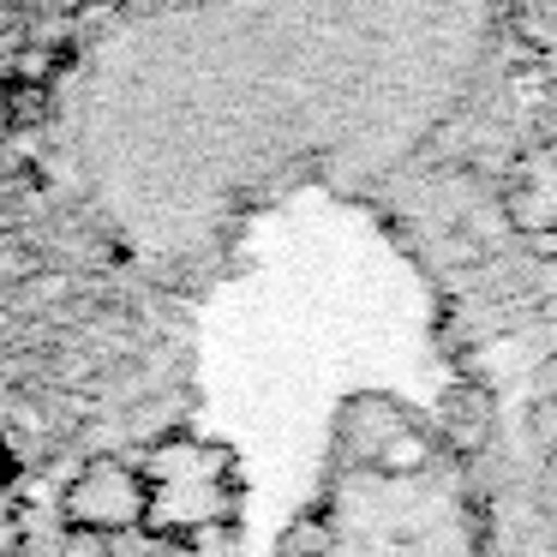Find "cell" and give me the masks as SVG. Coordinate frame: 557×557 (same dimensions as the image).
<instances>
[{
  "instance_id": "obj_5",
  "label": "cell",
  "mask_w": 557,
  "mask_h": 557,
  "mask_svg": "<svg viewBox=\"0 0 557 557\" xmlns=\"http://www.w3.org/2000/svg\"><path fill=\"white\" fill-rule=\"evenodd\" d=\"M516 25L528 49L540 54V66L557 78V0H516Z\"/></svg>"
},
{
  "instance_id": "obj_1",
  "label": "cell",
  "mask_w": 557,
  "mask_h": 557,
  "mask_svg": "<svg viewBox=\"0 0 557 557\" xmlns=\"http://www.w3.org/2000/svg\"><path fill=\"white\" fill-rule=\"evenodd\" d=\"M504 0H121L7 102L30 169L193 306L270 205L372 198L468 114Z\"/></svg>"
},
{
  "instance_id": "obj_6",
  "label": "cell",
  "mask_w": 557,
  "mask_h": 557,
  "mask_svg": "<svg viewBox=\"0 0 557 557\" xmlns=\"http://www.w3.org/2000/svg\"><path fill=\"white\" fill-rule=\"evenodd\" d=\"M42 18H54V25H66V18H85V13H102V7H121V0H30Z\"/></svg>"
},
{
  "instance_id": "obj_3",
  "label": "cell",
  "mask_w": 557,
  "mask_h": 557,
  "mask_svg": "<svg viewBox=\"0 0 557 557\" xmlns=\"http://www.w3.org/2000/svg\"><path fill=\"white\" fill-rule=\"evenodd\" d=\"M145 485L150 516L145 528L157 533H198L210 521L234 516V456L222 444H193V437H157L145 449Z\"/></svg>"
},
{
  "instance_id": "obj_4",
  "label": "cell",
  "mask_w": 557,
  "mask_h": 557,
  "mask_svg": "<svg viewBox=\"0 0 557 557\" xmlns=\"http://www.w3.org/2000/svg\"><path fill=\"white\" fill-rule=\"evenodd\" d=\"M145 516H150V485L138 456H97L54 485V521L66 533L114 540V533L145 528Z\"/></svg>"
},
{
  "instance_id": "obj_2",
  "label": "cell",
  "mask_w": 557,
  "mask_h": 557,
  "mask_svg": "<svg viewBox=\"0 0 557 557\" xmlns=\"http://www.w3.org/2000/svg\"><path fill=\"white\" fill-rule=\"evenodd\" d=\"M186 366V300L102 246L0 114V492L169 437Z\"/></svg>"
}]
</instances>
